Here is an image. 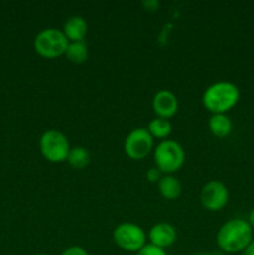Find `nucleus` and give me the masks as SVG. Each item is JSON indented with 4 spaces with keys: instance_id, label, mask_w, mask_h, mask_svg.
Returning a JSON list of instances; mask_svg holds the SVG:
<instances>
[{
    "instance_id": "1",
    "label": "nucleus",
    "mask_w": 254,
    "mask_h": 255,
    "mask_svg": "<svg viewBox=\"0 0 254 255\" xmlns=\"http://www.w3.org/2000/svg\"><path fill=\"white\" fill-rule=\"evenodd\" d=\"M216 241L223 253H239L253 241V228L246 219L232 218L218 229Z\"/></svg>"
},
{
    "instance_id": "2",
    "label": "nucleus",
    "mask_w": 254,
    "mask_h": 255,
    "mask_svg": "<svg viewBox=\"0 0 254 255\" xmlns=\"http://www.w3.org/2000/svg\"><path fill=\"white\" fill-rule=\"evenodd\" d=\"M241 92L237 85L231 81H217L209 85L202 95L203 106L214 114H227L239 101Z\"/></svg>"
},
{
    "instance_id": "3",
    "label": "nucleus",
    "mask_w": 254,
    "mask_h": 255,
    "mask_svg": "<svg viewBox=\"0 0 254 255\" xmlns=\"http://www.w3.org/2000/svg\"><path fill=\"white\" fill-rule=\"evenodd\" d=\"M186 153L181 144L173 139H163L153 148L154 167L163 174H173L182 168Z\"/></svg>"
},
{
    "instance_id": "4",
    "label": "nucleus",
    "mask_w": 254,
    "mask_h": 255,
    "mask_svg": "<svg viewBox=\"0 0 254 255\" xmlns=\"http://www.w3.org/2000/svg\"><path fill=\"white\" fill-rule=\"evenodd\" d=\"M69 42L62 30L47 27L36 34L34 39V49L36 54L45 59H56L65 55Z\"/></svg>"
},
{
    "instance_id": "5",
    "label": "nucleus",
    "mask_w": 254,
    "mask_h": 255,
    "mask_svg": "<svg viewBox=\"0 0 254 255\" xmlns=\"http://www.w3.org/2000/svg\"><path fill=\"white\" fill-rule=\"evenodd\" d=\"M39 148L42 157L51 163H62L67 159L71 149L67 137L59 129H47L41 134Z\"/></svg>"
},
{
    "instance_id": "6",
    "label": "nucleus",
    "mask_w": 254,
    "mask_h": 255,
    "mask_svg": "<svg viewBox=\"0 0 254 255\" xmlns=\"http://www.w3.org/2000/svg\"><path fill=\"white\" fill-rule=\"evenodd\" d=\"M112 238L119 248L131 253H137L147 244V234L143 228L128 222L119 224L114 229Z\"/></svg>"
},
{
    "instance_id": "7",
    "label": "nucleus",
    "mask_w": 254,
    "mask_h": 255,
    "mask_svg": "<svg viewBox=\"0 0 254 255\" xmlns=\"http://www.w3.org/2000/svg\"><path fill=\"white\" fill-rule=\"evenodd\" d=\"M124 149L131 159L141 161L153 151V137L144 127L133 128L125 138Z\"/></svg>"
},
{
    "instance_id": "8",
    "label": "nucleus",
    "mask_w": 254,
    "mask_h": 255,
    "mask_svg": "<svg viewBox=\"0 0 254 255\" xmlns=\"http://www.w3.org/2000/svg\"><path fill=\"white\" fill-rule=\"evenodd\" d=\"M229 201V191L226 184L217 179L207 182L201 191V203L209 212L222 211Z\"/></svg>"
},
{
    "instance_id": "9",
    "label": "nucleus",
    "mask_w": 254,
    "mask_h": 255,
    "mask_svg": "<svg viewBox=\"0 0 254 255\" xmlns=\"http://www.w3.org/2000/svg\"><path fill=\"white\" fill-rule=\"evenodd\" d=\"M152 109L157 117L168 120L178 111V99L171 90H159L152 99Z\"/></svg>"
},
{
    "instance_id": "10",
    "label": "nucleus",
    "mask_w": 254,
    "mask_h": 255,
    "mask_svg": "<svg viewBox=\"0 0 254 255\" xmlns=\"http://www.w3.org/2000/svg\"><path fill=\"white\" fill-rule=\"evenodd\" d=\"M148 239L149 244H153L166 251V248L173 246L174 242L177 241V229L172 224L159 222L149 229Z\"/></svg>"
},
{
    "instance_id": "11",
    "label": "nucleus",
    "mask_w": 254,
    "mask_h": 255,
    "mask_svg": "<svg viewBox=\"0 0 254 255\" xmlns=\"http://www.w3.org/2000/svg\"><path fill=\"white\" fill-rule=\"evenodd\" d=\"M87 30H89V26H87L86 20L79 15L70 16L64 22V27H62V32L70 42L84 41L87 35Z\"/></svg>"
},
{
    "instance_id": "12",
    "label": "nucleus",
    "mask_w": 254,
    "mask_h": 255,
    "mask_svg": "<svg viewBox=\"0 0 254 255\" xmlns=\"http://www.w3.org/2000/svg\"><path fill=\"white\" fill-rule=\"evenodd\" d=\"M157 187H158L161 196L168 201H174V199L179 198L182 193L181 182L173 174H163L157 183Z\"/></svg>"
},
{
    "instance_id": "13",
    "label": "nucleus",
    "mask_w": 254,
    "mask_h": 255,
    "mask_svg": "<svg viewBox=\"0 0 254 255\" xmlns=\"http://www.w3.org/2000/svg\"><path fill=\"white\" fill-rule=\"evenodd\" d=\"M208 128L213 136L223 138L231 134L233 129L232 120L227 116V114H214L208 120Z\"/></svg>"
},
{
    "instance_id": "14",
    "label": "nucleus",
    "mask_w": 254,
    "mask_h": 255,
    "mask_svg": "<svg viewBox=\"0 0 254 255\" xmlns=\"http://www.w3.org/2000/svg\"><path fill=\"white\" fill-rule=\"evenodd\" d=\"M65 56L74 64H84L89 57V47H87L85 40L84 41L69 42L66 51H65Z\"/></svg>"
},
{
    "instance_id": "15",
    "label": "nucleus",
    "mask_w": 254,
    "mask_h": 255,
    "mask_svg": "<svg viewBox=\"0 0 254 255\" xmlns=\"http://www.w3.org/2000/svg\"><path fill=\"white\" fill-rule=\"evenodd\" d=\"M147 131L149 132L153 138L157 139H167L172 132V125L169 120L162 119V117H154L149 121L147 126Z\"/></svg>"
},
{
    "instance_id": "16",
    "label": "nucleus",
    "mask_w": 254,
    "mask_h": 255,
    "mask_svg": "<svg viewBox=\"0 0 254 255\" xmlns=\"http://www.w3.org/2000/svg\"><path fill=\"white\" fill-rule=\"evenodd\" d=\"M66 162L74 169H84L90 163V152L85 147H72L70 149Z\"/></svg>"
},
{
    "instance_id": "17",
    "label": "nucleus",
    "mask_w": 254,
    "mask_h": 255,
    "mask_svg": "<svg viewBox=\"0 0 254 255\" xmlns=\"http://www.w3.org/2000/svg\"><path fill=\"white\" fill-rule=\"evenodd\" d=\"M136 255H167V252L164 249L158 248L153 244H146L142 249L137 252Z\"/></svg>"
},
{
    "instance_id": "18",
    "label": "nucleus",
    "mask_w": 254,
    "mask_h": 255,
    "mask_svg": "<svg viewBox=\"0 0 254 255\" xmlns=\"http://www.w3.org/2000/svg\"><path fill=\"white\" fill-rule=\"evenodd\" d=\"M162 176H163V173H162L157 167H152V168H149L146 173L147 179H148L151 183H158L159 179L162 178Z\"/></svg>"
},
{
    "instance_id": "19",
    "label": "nucleus",
    "mask_w": 254,
    "mask_h": 255,
    "mask_svg": "<svg viewBox=\"0 0 254 255\" xmlns=\"http://www.w3.org/2000/svg\"><path fill=\"white\" fill-rule=\"evenodd\" d=\"M60 255H89L87 251L80 246H72L65 249Z\"/></svg>"
},
{
    "instance_id": "20",
    "label": "nucleus",
    "mask_w": 254,
    "mask_h": 255,
    "mask_svg": "<svg viewBox=\"0 0 254 255\" xmlns=\"http://www.w3.org/2000/svg\"><path fill=\"white\" fill-rule=\"evenodd\" d=\"M242 255H254V239L248 244V247L242 252Z\"/></svg>"
},
{
    "instance_id": "21",
    "label": "nucleus",
    "mask_w": 254,
    "mask_h": 255,
    "mask_svg": "<svg viewBox=\"0 0 254 255\" xmlns=\"http://www.w3.org/2000/svg\"><path fill=\"white\" fill-rule=\"evenodd\" d=\"M197 255H226L222 251H209V252H202V253H198Z\"/></svg>"
},
{
    "instance_id": "22",
    "label": "nucleus",
    "mask_w": 254,
    "mask_h": 255,
    "mask_svg": "<svg viewBox=\"0 0 254 255\" xmlns=\"http://www.w3.org/2000/svg\"><path fill=\"white\" fill-rule=\"evenodd\" d=\"M247 222H248L249 226H251L252 228L254 229V208H252V211L249 212L248 219H247Z\"/></svg>"
},
{
    "instance_id": "23",
    "label": "nucleus",
    "mask_w": 254,
    "mask_h": 255,
    "mask_svg": "<svg viewBox=\"0 0 254 255\" xmlns=\"http://www.w3.org/2000/svg\"><path fill=\"white\" fill-rule=\"evenodd\" d=\"M35 255H49V254H46V253H37V254H35Z\"/></svg>"
}]
</instances>
